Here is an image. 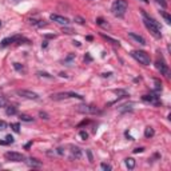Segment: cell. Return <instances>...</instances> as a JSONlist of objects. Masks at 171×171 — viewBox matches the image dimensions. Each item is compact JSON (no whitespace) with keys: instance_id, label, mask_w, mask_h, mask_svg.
Segmentation results:
<instances>
[{"instance_id":"cell-1","label":"cell","mask_w":171,"mask_h":171,"mask_svg":"<svg viewBox=\"0 0 171 171\" xmlns=\"http://www.w3.org/2000/svg\"><path fill=\"white\" fill-rule=\"evenodd\" d=\"M142 16H143V23H145L146 28L150 31L155 38H160L162 32H160V25H159L158 21L155 19H152V17H150L145 11H142Z\"/></svg>"},{"instance_id":"cell-2","label":"cell","mask_w":171,"mask_h":171,"mask_svg":"<svg viewBox=\"0 0 171 171\" xmlns=\"http://www.w3.org/2000/svg\"><path fill=\"white\" fill-rule=\"evenodd\" d=\"M127 7H128V4H127L126 0H115V2L112 3V6H111V11L115 16L123 17L126 11H127Z\"/></svg>"},{"instance_id":"cell-3","label":"cell","mask_w":171,"mask_h":171,"mask_svg":"<svg viewBox=\"0 0 171 171\" xmlns=\"http://www.w3.org/2000/svg\"><path fill=\"white\" fill-rule=\"evenodd\" d=\"M131 56L138 63H141V64H143V66H150V63H151L150 55L145 51H138V49H135V51L131 52Z\"/></svg>"},{"instance_id":"cell-4","label":"cell","mask_w":171,"mask_h":171,"mask_svg":"<svg viewBox=\"0 0 171 171\" xmlns=\"http://www.w3.org/2000/svg\"><path fill=\"white\" fill-rule=\"evenodd\" d=\"M70 98H76V99H80V100L83 99L80 94H76V92H59V94L51 95V99H53V100H62V99H70Z\"/></svg>"},{"instance_id":"cell-5","label":"cell","mask_w":171,"mask_h":171,"mask_svg":"<svg viewBox=\"0 0 171 171\" xmlns=\"http://www.w3.org/2000/svg\"><path fill=\"white\" fill-rule=\"evenodd\" d=\"M4 156H6V159L10 160V162H21V160L25 159L23 154L16 152V151H8V152L4 154Z\"/></svg>"},{"instance_id":"cell-6","label":"cell","mask_w":171,"mask_h":171,"mask_svg":"<svg viewBox=\"0 0 171 171\" xmlns=\"http://www.w3.org/2000/svg\"><path fill=\"white\" fill-rule=\"evenodd\" d=\"M16 94L21 98H25V99H31V100H38L39 95L34 91H30V90H17Z\"/></svg>"},{"instance_id":"cell-7","label":"cell","mask_w":171,"mask_h":171,"mask_svg":"<svg viewBox=\"0 0 171 171\" xmlns=\"http://www.w3.org/2000/svg\"><path fill=\"white\" fill-rule=\"evenodd\" d=\"M78 110L79 112L82 114H98L99 112V109L95 106H90V104H83V106H78Z\"/></svg>"},{"instance_id":"cell-8","label":"cell","mask_w":171,"mask_h":171,"mask_svg":"<svg viewBox=\"0 0 171 171\" xmlns=\"http://www.w3.org/2000/svg\"><path fill=\"white\" fill-rule=\"evenodd\" d=\"M155 66H156V68H158V71H160V74H162V75L169 76V74H170V71H169V66L166 64V62H164L163 59L156 60Z\"/></svg>"},{"instance_id":"cell-9","label":"cell","mask_w":171,"mask_h":171,"mask_svg":"<svg viewBox=\"0 0 171 171\" xmlns=\"http://www.w3.org/2000/svg\"><path fill=\"white\" fill-rule=\"evenodd\" d=\"M49 19H51L52 21H55V23L60 24V25H67L70 23V20L67 19V17L64 16H60V15H56V13H52L51 16H49Z\"/></svg>"},{"instance_id":"cell-10","label":"cell","mask_w":171,"mask_h":171,"mask_svg":"<svg viewBox=\"0 0 171 171\" xmlns=\"http://www.w3.org/2000/svg\"><path fill=\"white\" fill-rule=\"evenodd\" d=\"M128 38L132 39L135 43L141 44V46H146V40H145V38H143V36H141V35H138V34H135V32H130L128 34Z\"/></svg>"},{"instance_id":"cell-11","label":"cell","mask_w":171,"mask_h":171,"mask_svg":"<svg viewBox=\"0 0 171 171\" xmlns=\"http://www.w3.org/2000/svg\"><path fill=\"white\" fill-rule=\"evenodd\" d=\"M145 102H150L152 104H159V96H156L155 94H150V95H145L142 98Z\"/></svg>"},{"instance_id":"cell-12","label":"cell","mask_w":171,"mask_h":171,"mask_svg":"<svg viewBox=\"0 0 171 171\" xmlns=\"http://www.w3.org/2000/svg\"><path fill=\"white\" fill-rule=\"evenodd\" d=\"M17 40H24L21 36H13V38H6V39H3L2 40V47H6L8 46V44H11V43H15L17 42Z\"/></svg>"},{"instance_id":"cell-13","label":"cell","mask_w":171,"mask_h":171,"mask_svg":"<svg viewBox=\"0 0 171 171\" xmlns=\"http://www.w3.org/2000/svg\"><path fill=\"white\" fill-rule=\"evenodd\" d=\"M71 158H75V159H79L80 156H82V150H80L79 147H76V146H71Z\"/></svg>"},{"instance_id":"cell-14","label":"cell","mask_w":171,"mask_h":171,"mask_svg":"<svg viewBox=\"0 0 171 171\" xmlns=\"http://www.w3.org/2000/svg\"><path fill=\"white\" fill-rule=\"evenodd\" d=\"M27 164L31 166V167H40V166H42V163H40L38 159H34V158H30L27 160Z\"/></svg>"},{"instance_id":"cell-15","label":"cell","mask_w":171,"mask_h":171,"mask_svg":"<svg viewBox=\"0 0 171 171\" xmlns=\"http://www.w3.org/2000/svg\"><path fill=\"white\" fill-rule=\"evenodd\" d=\"M6 114L7 115H16L17 114V110H16V107H13V106H7V109H6Z\"/></svg>"},{"instance_id":"cell-16","label":"cell","mask_w":171,"mask_h":171,"mask_svg":"<svg viewBox=\"0 0 171 171\" xmlns=\"http://www.w3.org/2000/svg\"><path fill=\"white\" fill-rule=\"evenodd\" d=\"M154 134H155L154 128H152V127H146V130H145V136H146V138L154 136Z\"/></svg>"},{"instance_id":"cell-17","label":"cell","mask_w":171,"mask_h":171,"mask_svg":"<svg viewBox=\"0 0 171 171\" xmlns=\"http://www.w3.org/2000/svg\"><path fill=\"white\" fill-rule=\"evenodd\" d=\"M126 166H127L130 170H132L135 167V160L132 158H127V159H126Z\"/></svg>"},{"instance_id":"cell-18","label":"cell","mask_w":171,"mask_h":171,"mask_svg":"<svg viewBox=\"0 0 171 171\" xmlns=\"http://www.w3.org/2000/svg\"><path fill=\"white\" fill-rule=\"evenodd\" d=\"M10 143H13L12 135H7V136H6V141H0V145H10Z\"/></svg>"},{"instance_id":"cell-19","label":"cell","mask_w":171,"mask_h":171,"mask_svg":"<svg viewBox=\"0 0 171 171\" xmlns=\"http://www.w3.org/2000/svg\"><path fill=\"white\" fill-rule=\"evenodd\" d=\"M19 116H20V119L23 120V122H32V120H34V118H32V116H30V115H25V114H20Z\"/></svg>"},{"instance_id":"cell-20","label":"cell","mask_w":171,"mask_h":171,"mask_svg":"<svg viewBox=\"0 0 171 171\" xmlns=\"http://www.w3.org/2000/svg\"><path fill=\"white\" fill-rule=\"evenodd\" d=\"M102 36L106 40H109V42H111L114 46H119V40H115V39H112V38H110V36H107V35H104V34H102Z\"/></svg>"},{"instance_id":"cell-21","label":"cell","mask_w":171,"mask_h":171,"mask_svg":"<svg viewBox=\"0 0 171 171\" xmlns=\"http://www.w3.org/2000/svg\"><path fill=\"white\" fill-rule=\"evenodd\" d=\"M162 16H163V19H164V21H166V23H167V24H170V23H171V16L169 15L167 12H163V11H162Z\"/></svg>"},{"instance_id":"cell-22","label":"cell","mask_w":171,"mask_h":171,"mask_svg":"<svg viewBox=\"0 0 171 171\" xmlns=\"http://www.w3.org/2000/svg\"><path fill=\"white\" fill-rule=\"evenodd\" d=\"M79 138L82 139V141H86V139H88V134L86 131H80L79 132Z\"/></svg>"},{"instance_id":"cell-23","label":"cell","mask_w":171,"mask_h":171,"mask_svg":"<svg viewBox=\"0 0 171 171\" xmlns=\"http://www.w3.org/2000/svg\"><path fill=\"white\" fill-rule=\"evenodd\" d=\"M7 106V99L0 95V107H6Z\"/></svg>"},{"instance_id":"cell-24","label":"cell","mask_w":171,"mask_h":171,"mask_svg":"<svg viewBox=\"0 0 171 171\" xmlns=\"http://www.w3.org/2000/svg\"><path fill=\"white\" fill-rule=\"evenodd\" d=\"M96 23H98L99 25H103V27H109V24H107V23H104V20H103L102 17H98V19H96Z\"/></svg>"},{"instance_id":"cell-25","label":"cell","mask_w":171,"mask_h":171,"mask_svg":"<svg viewBox=\"0 0 171 171\" xmlns=\"http://www.w3.org/2000/svg\"><path fill=\"white\" fill-rule=\"evenodd\" d=\"M11 127L13 128V131H15V132H19V131H20V126H19V123H13V124H11Z\"/></svg>"},{"instance_id":"cell-26","label":"cell","mask_w":171,"mask_h":171,"mask_svg":"<svg viewBox=\"0 0 171 171\" xmlns=\"http://www.w3.org/2000/svg\"><path fill=\"white\" fill-rule=\"evenodd\" d=\"M100 169H102V170H106V171H110V170H111V166L107 164V163H102V164H100Z\"/></svg>"},{"instance_id":"cell-27","label":"cell","mask_w":171,"mask_h":171,"mask_svg":"<svg viewBox=\"0 0 171 171\" xmlns=\"http://www.w3.org/2000/svg\"><path fill=\"white\" fill-rule=\"evenodd\" d=\"M13 67H15V70H17V71H24V67L20 66L19 63H13Z\"/></svg>"},{"instance_id":"cell-28","label":"cell","mask_w":171,"mask_h":171,"mask_svg":"<svg viewBox=\"0 0 171 171\" xmlns=\"http://www.w3.org/2000/svg\"><path fill=\"white\" fill-rule=\"evenodd\" d=\"M72 59H75V55H74V53H70V55L67 56V59H66L64 62H66V63H70V62L72 60Z\"/></svg>"},{"instance_id":"cell-29","label":"cell","mask_w":171,"mask_h":171,"mask_svg":"<svg viewBox=\"0 0 171 171\" xmlns=\"http://www.w3.org/2000/svg\"><path fill=\"white\" fill-rule=\"evenodd\" d=\"M156 3H158V4H160V6L163 7V8H166V7H167V3H166L164 0H156Z\"/></svg>"},{"instance_id":"cell-30","label":"cell","mask_w":171,"mask_h":171,"mask_svg":"<svg viewBox=\"0 0 171 171\" xmlns=\"http://www.w3.org/2000/svg\"><path fill=\"white\" fill-rule=\"evenodd\" d=\"M86 152H87V155H88V160L92 163V162H94V158H92V154H91V151H90V150H87Z\"/></svg>"},{"instance_id":"cell-31","label":"cell","mask_w":171,"mask_h":171,"mask_svg":"<svg viewBox=\"0 0 171 171\" xmlns=\"http://www.w3.org/2000/svg\"><path fill=\"white\" fill-rule=\"evenodd\" d=\"M7 127V124H6V122H3V120H2V122H0V130H4V128H6Z\"/></svg>"},{"instance_id":"cell-32","label":"cell","mask_w":171,"mask_h":171,"mask_svg":"<svg viewBox=\"0 0 171 171\" xmlns=\"http://www.w3.org/2000/svg\"><path fill=\"white\" fill-rule=\"evenodd\" d=\"M143 150H145V148H143V147H141V148H135L134 152H135V154H138V152H142Z\"/></svg>"},{"instance_id":"cell-33","label":"cell","mask_w":171,"mask_h":171,"mask_svg":"<svg viewBox=\"0 0 171 171\" xmlns=\"http://www.w3.org/2000/svg\"><path fill=\"white\" fill-rule=\"evenodd\" d=\"M76 20H78L79 24H84V20L82 19V17H76Z\"/></svg>"},{"instance_id":"cell-34","label":"cell","mask_w":171,"mask_h":171,"mask_svg":"<svg viewBox=\"0 0 171 171\" xmlns=\"http://www.w3.org/2000/svg\"><path fill=\"white\" fill-rule=\"evenodd\" d=\"M39 75H40V76H46V78H51V75H48V74H46V72H39Z\"/></svg>"},{"instance_id":"cell-35","label":"cell","mask_w":171,"mask_h":171,"mask_svg":"<svg viewBox=\"0 0 171 171\" xmlns=\"http://www.w3.org/2000/svg\"><path fill=\"white\" fill-rule=\"evenodd\" d=\"M40 116H42V118L44 116V119H48V115L46 114V112H40Z\"/></svg>"},{"instance_id":"cell-36","label":"cell","mask_w":171,"mask_h":171,"mask_svg":"<svg viewBox=\"0 0 171 171\" xmlns=\"http://www.w3.org/2000/svg\"><path fill=\"white\" fill-rule=\"evenodd\" d=\"M63 31H64V32H66V34H71V32H72V31H71L70 28H66V30H64V28H63Z\"/></svg>"},{"instance_id":"cell-37","label":"cell","mask_w":171,"mask_h":171,"mask_svg":"<svg viewBox=\"0 0 171 171\" xmlns=\"http://www.w3.org/2000/svg\"><path fill=\"white\" fill-rule=\"evenodd\" d=\"M142 2H145V3H147V2H148V0H142Z\"/></svg>"},{"instance_id":"cell-38","label":"cell","mask_w":171,"mask_h":171,"mask_svg":"<svg viewBox=\"0 0 171 171\" xmlns=\"http://www.w3.org/2000/svg\"><path fill=\"white\" fill-rule=\"evenodd\" d=\"M0 95H2V90H0Z\"/></svg>"},{"instance_id":"cell-39","label":"cell","mask_w":171,"mask_h":171,"mask_svg":"<svg viewBox=\"0 0 171 171\" xmlns=\"http://www.w3.org/2000/svg\"><path fill=\"white\" fill-rule=\"evenodd\" d=\"M0 27H2V21H0Z\"/></svg>"},{"instance_id":"cell-40","label":"cell","mask_w":171,"mask_h":171,"mask_svg":"<svg viewBox=\"0 0 171 171\" xmlns=\"http://www.w3.org/2000/svg\"><path fill=\"white\" fill-rule=\"evenodd\" d=\"M16 2H19V0H16Z\"/></svg>"}]
</instances>
